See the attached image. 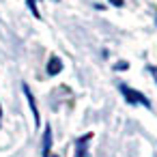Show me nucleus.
Returning a JSON list of instances; mask_svg holds the SVG:
<instances>
[{
	"instance_id": "nucleus-10",
	"label": "nucleus",
	"mask_w": 157,
	"mask_h": 157,
	"mask_svg": "<svg viewBox=\"0 0 157 157\" xmlns=\"http://www.w3.org/2000/svg\"><path fill=\"white\" fill-rule=\"evenodd\" d=\"M0 121H2V108H0Z\"/></svg>"
},
{
	"instance_id": "nucleus-4",
	"label": "nucleus",
	"mask_w": 157,
	"mask_h": 157,
	"mask_svg": "<svg viewBox=\"0 0 157 157\" xmlns=\"http://www.w3.org/2000/svg\"><path fill=\"white\" fill-rule=\"evenodd\" d=\"M22 90H24V95H26V99H28V103H30V110H33V116H35V125L39 123V110H37V103H35V97H33V93H30V88L24 84L22 86Z\"/></svg>"
},
{
	"instance_id": "nucleus-9",
	"label": "nucleus",
	"mask_w": 157,
	"mask_h": 157,
	"mask_svg": "<svg viewBox=\"0 0 157 157\" xmlns=\"http://www.w3.org/2000/svg\"><path fill=\"white\" fill-rule=\"evenodd\" d=\"M148 71H151V73L155 75V80H157V67H148Z\"/></svg>"
},
{
	"instance_id": "nucleus-6",
	"label": "nucleus",
	"mask_w": 157,
	"mask_h": 157,
	"mask_svg": "<svg viewBox=\"0 0 157 157\" xmlns=\"http://www.w3.org/2000/svg\"><path fill=\"white\" fill-rule=\"evenodd\" d=\"M26 5H28V9H30V13L37 17V20H41V13H39V7H37V0H26Z\"/></svg>"
},
{
	"instance_id": "nucleus-1",
	"label": "nucleus",
	"mask_w": 157,
	"mask_h": 157,
	"mask_svg": "<svg viewBox=\"0 0 157 157\" xmlns=\"http://www.w3.org/2000/svg\"><path fill=\"white\" fill-rule=\"evenodd\" d=\"M121 93H123V97H125V101H127V103H131V105H144V108H151V101L146 99V95H142V93L133 90L131 86L121 84Z\"/></svg>"
},
{
	"instance_id": "nucleus-8",
	"label": "nucleus",
	"mask_w": 157,
	"mask_h": 157,
	"mask_svg": "<svg viewBox=\"0 0 157 157\" xmlns=\"http://www.w3.org/2000/svg\"><path fill=\"white\" fill-rule=\"evenodd\" d=\"M110 5H114V7H123V0H110Z\"/></svg>"
},
{
	"instance_id": "nucleus-7",
	"label": "nucleus",
	"mask_w": 157,
	"mask_h": 157,
	"mask_svg": "<svg viewBox=\"0 0 157 157\" xmlns=\"http://www.w3.org/2000/svg\"><path fill=\"white\" fill-rule=\"evenodd\" d=\"M127 67H129V65H127V63H125V60H123V63H118V65H116V67H114V69H118V71H125V69H127Z\"/></svg>"
},
{
	"instance_id": "nucleus-5",
	"label": "nucleus",
	"mask_w": 157,
	"mask_h": 157,
	"mask_svg": "<svg viewBox=\"0 0 157 157\" xmlns=\"http://www.w3.org/2000/svg\"><path fill=\"white\" fill-rule=\"evenodd\" d=\"M50 144H52V127H45V133H43V157L50 155Z\"/></svg>"
},
{
	"instance_id": "nucleus-3",
	"label": "nucleus",
	"mask_w": 157,
	"mask_h": 157,
	"mask_svg": "<svg viewBox=\"0 0 157 157\" xmlns=\"http://www.w3.org/2000/svg\"><path fill=\"white\" fill-rule=\"evenodd\" d=\"M63 71V60L58 58V56H52L50 60H48V73L50 75H58Z\"/></svg>"
},
{
	"instance_id": "nucleus-2",
	"label": "nucleus",
	"mask_w": 157,
	"mask_h": 157,
	"mask_svg": "<svg viewBox=\"0 0 157 157\" xmlns=\"http://www.w3.org/2000/svg\"><path fill=\"white\" fill-rule=\"evenodd\" d=\"M93 133H86L82 138L75 140V155L73 157H88V142H90Z\"/></svg>"
},
{
	"instance_id": "nucleus-11",
	"label": "nucleus",
	"mask_w": 157,
	"mask_h": 157,
	"mask_svg": "<svg viewBox=\"0 0 157 157\" xmlns=\"http://www.w3.org/2000/svg\"><path fill=\"white\" fill-rule=\"evenodd\" d=\"M48 157H54V155H48Z\"/></svg>"
}]
</instances>
